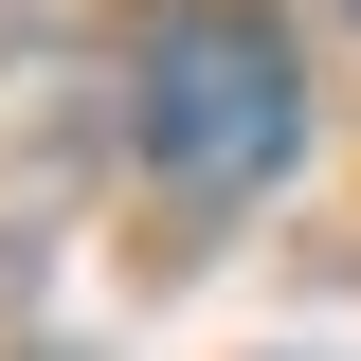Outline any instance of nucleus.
Wrapping results in <instances>:
<instances>
[{
    "instance_id": "f257e3e1",
    "label": "nucleus",
    "mask_w": 361,
    "mask_h": 361,
    "mask_svg": "<svg viewBox=\"0 0 361 361\" xmlns=\"http://www.w3.org/2000/svg\"><path fill=\"white\" fill-rule=\"evenodd\" d=\"M127 145L180 199H253L307 145V54L271 37L253 0H180L163 37H145V73H127Z\"/></svg>"
}]
</instances>
